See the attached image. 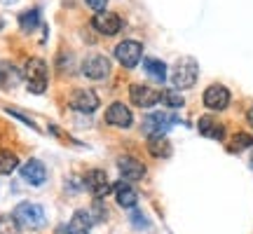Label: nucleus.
Returning <instances> with one entry per match:
<instances>
[{
	"label": "nucleus",
	"instance_id": "f257e3e1",
	"mask_svg": "<svg viewBox=\"0 0 253 234\" xmlns=\"http://www.w3.org/2000/svg\"><path fill=\"white\" fill-rule=\"evenodd\" d=\"M12 216L14 220L19 223V227H24V230H42L47 223V216H45V208L40 206V204H33V201H21L14 206L12 211Z\"/></svg>",
	"mask_w": 253,
	"mask_h": 234
},
{
	"label": "nucleus",
	"instance_id": "f03ea898",
	"mask_svg": "<svg viewBox=\"0 0 253 234\" xmlns=\"http://www.w3.org/2000/svg\"><path fill=\"white\" fill-rule=\"evenodd\" d=\"M24 80L28 84V91L31 94H45L47 82H49V71H47V63L42 59H28L26 66H24Z\"/></svg>",
	"mask_w": 253,
	"mask_h": 234
},
{
	"label": "nucleus",
	"instance_id": "7ed1b4c3",
	"mask_svg": "<svg viewBox=\"0 0 253 234\" xmlns=\"http://www.w3.org/2000/svg\"><path fill=\"white\" fill-rule=\"evenodd\" d=\"M197 78H199V66L192 56H183V59L176 61V66H173V71H171V84L176 89H190V87H195Z\"/></svg>",
	"mask_w": 253,
	"mask_h": 234
},
{
	"label": "nucleus",
	"instance_id": "20e7f679",
	"mask_svg": "<svg viewBox=\"0 0 253 234\" xmlns=\"http://www.w3.org/2000/svg\"><path fill=\"white\" fill-rule=\"evenodd\" d=\"M113 71V63L103 54H89L82 61V75L89 80H106Z\"/></svg>",
	"mask_w": 253,
	"mask_h": 234
},
{
	"label": "nucleus",
	"instance_id": "39448f33",
	"mask_svg": "<svg viewBox=\"0 0 253 234\" xmlns=\"http://www.w3.org/2000/svg\"><path fill=\"white\" fill-rule=\"evenodd\" d=\"M115 59L125 68H136L141 63V59H143V45L136 42V40H122L115 47Z\"/></svg>",
	"mask_w": 253,
	"mask_h": 234
},
{
	"label": "nucleus",
	"instance_id": "423d86ee",
	"mask_svg": "<svg viewBox=\"0 0 253 234\" xmlns=\"http://www.w3.org/2000/svg\"><path fill=\"white\" fill-rule=\"evenodd\" d=\"M178 122L181 119L169 113H150L143 117V131L148 136H164L171 129V124H178Z\"/></svg>",
	"mask_w": 253,
	"mask_h": 234
},
{
	"label": "nucleus",
	"instance_id": "0eeeda50",
	"mask_svg": "<svg viewBox=\"0 0 253 234\" xmlns=\"http://www.w3.org/2000/svg\"><path fill=\"white\" fill-rule=\"evenodd\" d=\"M101 106L99 94L94 89H75L71 94V108L75 113H82V115H91L96 113V108Z\"/></svg>",
	"mask_w": 253,
	"mask_h": 234
},
{
	"label": "nucleus",
	"instance_id": "6e6552de",
	"mask_svg": "<svg viewBox=\"0 0 253 234\" xmlns=\"http://www.w3.org/2000/svg\"><path fill=\"white\" fill-rule=\"evenodd\" d=\"M129 99L136 108H153L162 101V91L153 89V87H145V84H131L129 89Z\"/></svg>",
	"mask_w": 253,
	"mask_h": 234
},
{
	"label": "nucleus",
	"instance_id": "1a4fd4ad",
	"mask_svg": "<svg viewBox=\"0 0 253 234\" xmlns=\"http://www.w3.org/2000/svg\"><path fill=\"white\" fill-rule=\"evenodd\" d=\"M118 171L122 176V180L136 183V180H141L145 176V164L141 159L131 157V155H122V157H118Z\"/></svg>",
	"mask_w": 253,
	"mask_h": 234
},
{
	"label": "nucleus",
	"instance_id": "9d476101",
	"mask_svg": "<svg viewBox=\"0 0 253 234\" xmlns=\"http://www.w3.org/2000/svg\"><path fill=\"white\" fill-rule=\"evenodd\" d=\"M84 188L89 190L96 199H103L110 190H113V183L108 180V173L106 171L91 169V171H87V176H84Z\"/></svg>",
	"mask_w": 253,
	"mask_h": 234
},
{
	"label": "nucleus",
	"instance_id": "9b49d317",
	"mask_svg": "<svg viewBox=\"0 0 253 234\" xmlns=\"http://www.w3.org/2000/svg\"><path fill=\"white\" fill-rule=\"evenodd\" d=\"M204 106L213 113H220L230 106V89L223 87V84H211L204 91Z\"/></svg>",
	"mask_w": 253,
	"mask_h": 234
},
{
	"label": "nucleus",
	"instance_id": "f8f14e48",
	"mask_svg": "<svg viewBox=\"0 0 253 234\" xmlns=\"http://www.w3.org/2000/svg\"><path fill=\"white\" fill-rule=\"evenodd\" d=\"M91 26L99 31L101 36H118L120 28H122V19L115 14V12H99V14H94V19H91Z\"/></svg>",
	"mask_w": 253,
	"mask_h": 234
},
{
	"label": "nucleus",
	"instance_id": "ddd939ff",
	"mask_svg": "<svg viewBox=\"0 0 253 234\" xmlns=\"http://www.w3.org/2000/svg\"><path fill=\"white\" fill-rule=\"evenodd\" d=\"M91 227H94V216L84 208H78L71 216L68 225L61 227V234H89Z\"/></svg>",
	"mask_w": 253,
	"mask_h": 234
},
{
	"label": "nucleus",
	"instance_id": "4468645a",
	"mask_svg": "<svg viewBox=\"0 0 253 234\" xmlns=\"http://www.w3.org/2000/svg\"><path fill=\"white\" fill-rule=\"evenodd\" d=\"M106 122L110 126H118V129H129V126L134 124V115H131V110L126 108L125 103H110L108 110H106Z\"/></svg>",
	"mask_w": 253,
	"mask_h": 234
},
{
	"label": "nucleus",
	"instance_id": "2eb2a0df",
	"mask_svg": "<svg viewBox=\"0 0 253 234\" xmlns=\"http://www.w3.org/2000/svg\"><path fill=\"white\" fill-rule=\"evenodd\" d=\"M21 178L26 180L28 185H33V188H40L42 183L47 180V169L45 164L40 162V159H28L26 164H21Z\"/></svg>",
	"mask_w": 253,
	"mask_h": 234
},
{
	"label": "nucleus",
	"instance_id": "dca6fc26",
	"mask_svg": "<svg viewBox=\"0 0 253 234\" xmlns=\"http://www.w3.org/2000/svg\"><path fill=\"white\" fill-rule=\"evenodd\" d=\"M113 190H115V201H118L120 206L122 208H136V204H138V192L134 190L131 183L120 180V183L113 185Z\"/></svg>",
	"mask_w": 253,
	"mask_h": 234
},
{
	"label": "nucleus",
	"instance_id": "f3484780",
	"mask_svg": "<svg viewBox=\"0 0 253 234\" xmlns=\"http://www.w3.org/2000/svg\"><path fill=\"white\" fill-rule=\"evenodd\" d=\"M197 129H199V134H202V136L213 138V141H223V138H225V126L220 124L216 117H211V115L199 117Z\"/></svg>",
	"mask_w": 253,
	"mask_h": 234
},
{
	"label": "nucleus",
	"instance_id": "a211bd4d",
	"mask_svg": "<svg viewBox=\"0 0 253 234\" xmlns=\"http://www.w3.org/2000/svg\"><path fill=\"white\" fill-rule=\"evenodd\" d=\"M148 153L153 155V157H157V159L169 157V155H171L169 138H167V136H150V138H148Z\"/></svg>",
	"mask_w": 253,
	"mask_h": 234
},
{
	"label": "nucleus",
	"instance_id": "6ab92c4d",
	"mask_svg": "<svg viewBox=\"0 0 253 234\" xmlns=\"http://www.w3.org/2000/svg\"><path fill=\"white\" fill-rule=\"evenodd\" d=\"M143 71L153 78L155 82H164L167 80V63L164 61H160V59H145L143 61Z\"/></svg>",
	"mask_w": 253,
	"mask_h": 234
},
{
	"label": "nucleus",
	"instance_id": "aec40b11",
	"mask_svg": "<svg viewBox=\"0 0 253 234\" xmlns=\"http://www.w3.org/2000/svg\"><path fill=\"white\" fill-rule=\"evenodd\" d=\"M249 148H253V136L246 134V131L235 134L232 138H230V145H227L230 153H244V150H249Z\"/></svg>",
	"mask_w": 253,
	"mask_h": 234
},
{
	"label": "nucleus",
	"instance_id": "412c9836",
	"mask_svg": "<svg viewBox=\"0 0 253 234\" xmlns=\"http://www.w3.org/2000/svg\"><path fill=\"white\" fill-rule=\"evenodd\" d=\"M40 24V12L38 9H26V12H21L19 14V26L24 33H33Z\"/></svg>",
	"mask_w": 253,
	"mask_h": 234
},
{
	"label": "nucleus",
	"instance_id": "4be33fe9",
	"mask_svg": "<svg viewBox=\"0 0 253 234\" xmlns=\"http://www.w3.org/2000/svg\"><path fill=\"white\" fill-rule=\"evenodd\" d=\"M160 103H164V108H169V110H178L185 106V99H183V94L178 89H164Z\"/></svg>",
	"mask_w": 253,
	"mask_h": 234
},
{
	"label": "nucleus",
	"instance_id": "5701e85b",
	"mask_svg": "<svg viewBox=\"0 0 253 234\" xmlns=\"http://www.w3.org/2000/svg\"><path fill=\"white\" fill-rule=\"evenodd\" d=\"M19 166V159L14 153H7V150H0V176H9Z\"/></svg>",
	"mask_w": 253,
	"mask_h": 234
},
{
	"label": "nucleus",
	"instance_id": "b1692460",
	"mask_svg": "<svg viewBox=\"0 0 253 234\" xmlns=\"http://www.w3.org/2000/svg\"><path fill=\"white\" fill-rule=\"evenodd\" d=\"M21 227L14 220V216H0V234H19Z\"/></svg>",
	"mask_w": 253,
	"mask_h": 234
},
{
	"label": "nucleus",
	"instance_id": "393cba45",
	"mask_svg": "<svg viewBox=\"0 0 253 234\" xmlns=\"http://www.w3.org/2000/svg\"><path fill=\"white\" fill-rule=\"evenodd\" d=\"M131 225H134L136 230H145V227H148V220H145V216L141 213V211H136V208H134V213H131Z\"/></svg>",
	"mask_w": 253,
	"mask_h": 234
},
{
	"label": "nucleus",
	"instance_id": "a878e982",
	"mask_svg": "<svg viewBox=\"0 0 253 234\" xmlns=\"http://www.w3.org/2000/svg\"><path fill=\"white\" fill-rule=\"evenodd\" d=\"M91 9H96V12H103V7L108 5V0H84Z\"/></svg>",
	"mask_w": 253,
	"mask_h": 234
},
{
	"label": "nucleus",
	"instance_id": "bb28decb",
	"mask_svg": "<svg viewBox=\"0 0 253 234\" xmlns=\"http://www.w3.org/2000/svg\"><path fill=\"white\" fill-rule=\"evenodd\" d=\"M246 119H249V124L253 126V108H249V113H246Z\"/></svg>",
	"mask_w": 253,
	"mask_h": 234
},
{
	"label": "nucleus",
	"instance_id": "cd10ccee",
	"mask_svg": "<svg viewBox=\"0 0 253 234\" xmlns=\"http://www.w3.org/2000/svg\"><path fill=\"white\" fill-rule=\"evenodd\" d=\"M2 28H5V19L0 17V31H2Z\"/></svg>",
	"mask_w": 253,
	"mask_h": 234
},
{
	"label": "nucleus",
	"instance_id": "c85d7f7f",
	"mask_svg": "<svg viewBox=\"0 0 253 234\" xmlns=\"http://www.w3.org/2000/svg\"><path fill=\"white\" fill-rule=\"evenodd\" d=\"M251 169H253V155H251Z\"/></svg>",
	"mask_w": 253,
	"mask_h": 234
}]
</instances>
